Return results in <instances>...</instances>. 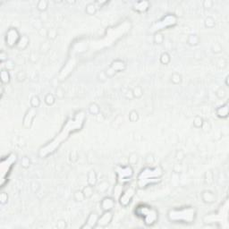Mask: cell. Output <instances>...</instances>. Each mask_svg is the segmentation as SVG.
Segmentation results:
<instances>
[{"label": "cell", "mask_w": 229, "mask_h": 229, "mask_svg": "<svg viewBox=\"0 0 229 229\" xmlns=\"http://www.w3.org/2000/svg\"><path fill=\"white\" fill-rule=\"evenodd\" d=\"M20 38H21V36L19 34L18 31L15 28H10L9 30L7 31L6 36V46H8L9 47H16Z\"/></svg>", "instance_id": "obj_1"}, {"label": "cell", "mask_w": 229, "mask_h": 229, "mask_svg": "<svg viewBox=\"0 0 229 229\" xmlns=\"http://www.w3.org/2000/svg\"><path fill=\"white\" fill-rule=\"evenodd\" d=\"M116 170H117L118 181L121 179L122 183L126 182L129 178H131L133 176V167L131 166H117L116 168Z\"/></svg>", "instance_id": "obj_2"}, {"label": "cell", "mask_w": 229, "mask_h": 229, "mask_svg": "<svg viewBox=\"0 0 229 229\" xmlns=\"http://www.w3.org/2000/svg\"><path fill=\"white\" fill-rule=\"evenodd\" d=\"M135 192H136L135 187H133V186L128 187L124 193H121V195L119 196L120 204L122 206H124V207H126L129 203L131 202L132 199L133 198V196L135 194Z\"/></svg>", "instance_id": "obj_3"}, {"label": "cell", "mask_w": 229, "mask_h": 229, "mask_svg": "<svg viewBox=\"0 0 229 229\" xmlns=\"http://www.w3.org/2000/svg\"><path fill=\"white\" fill-rule=\"evenodd\" d=\"M113 219H114V213L112 212V211H103L102 215L99 217L96 227H100V228L107 227L108 226H109Z\"/></svg>", "instance_id": "obj_4"}, {"label": "cell", "mask_w": 229, "mask_h": 229, "mask_svg": "<svg viewBox=\"0 0 229 229\" xmlns=\"http://www.w3.org/2000/svg\"><path fill=\"white\" fill-rule=\"evenodd\" d=\"M37 108H34L32 107H31L29 109L27 110L23 120H22V126L25 129H30L31 127L33 121L35 119L37 116Z\"/></svg>", "instance_id": "obj_5"}, {"label": "cell", "mask_w": 229, "mask_h": 229, "mask_svg": "<svg viewBox=\"0 0 229 229\" xmlns=\"http://www.w3.org/2000/svg\"><path fill=\"white\" fill-rule=\"evenodd\" d=\"M100 215L96 212V211H92L91 214L89 215L88 219L86 220L85 224L81 227L82 229H92L96 228L97 227V223H98V219H99Z\"/></svg>", "instance_id": "obj_6"}, {"label": "cell", "mask_w": 229, "mask_h": 229, "mask_svg": "<svg viewBox=\"0 0 229 229\" xmlns=\"http://www.w3.org/2000/svg\"><path fill=\"white\" fill-rule=\"evenodd\" d=\"M116 206V200L113 197H105L100 202V208L103 211H113Z\"/></svg>", "instance_id": "obj_7"}, {"label": "cell", "mask_w": 229, "mask_h": 229, "mask_svg": "<svg viewBox=\"0 0 229 229\" xmlns=\"http://www.w3.org/2000/svg\"><path fill=\"white\" fill-rule=\"evenodd\" d=\"M202 202L207 204H212L217 201V195L210 190H204L202 193Z\"/></svg>", "instance_id": "obj_8"}, {"label": "cell", "mask_w": 229, "mask_h": 229, "mask_svg": "<svg viewBox=\"0 0 229 229\" xmlns=\"http://www.w3.org/2000/svg\"><path fill=\"white\" fill-rule=\"evenodd\" d=\"M96 190L99 193H106L110 187L109 182L108 181V179L106 178H103L102 180H100V182L97 183L96 184Z\"/></svg>", "instance_id": "obj_9"}, {"label": "cell", "mask_w": 229, "mask_h": 229, "mask_svg": "<svg viewBox=\"0 0 229 229\" xmlns=\"http://www.w3.org/2000/svg\"><path fill=\"white\" fill-rule=\"evenodd\" d=\"M228 102H227L225 105L220 106L219 108H218L216 110V114L217 117L219 118H227L228 117Z\"/></svg>", "instance_id": "obj_10"}, {"label": "cell", "mask_w": 229, "mask_h": 229, "mask_svg": "<svg viewBox=\"0 0 229 229\" xmlns=\"http://www.w3.org/2000/svg\"><path fill=\"white\" fill-rule=\"evenodd\" d=\"M110 67L116 73H118V72H123L126 68V64L124 61H122V60H115V61L112 62Z\"/></svg>", "instance_id": "obj_11"}, {"label": "cell", "mask_w": 229, "mask_h": 229, "mask_svg": "<svg viewBox=\"0 0 229 229\" xmlns=\"http://www.w3.org/2000/svg\"><path fill=\"white\" fill-rule=\"evenodd\" d=\"M97 183H98V174L94 169H92L87 174V183L92 186H96Z\"/></svg>", "instance_id": "obj_12"}, {"label": "cell", "mask_w": 229, "mask_h": 229, "mask_svg": "<svg viewBox=\"0 0 229 229\" xmlns=\"http://www.w3.org/2000/svg\"><path fill=\"white\" fill-rule=\"evenodd\" d=\"M30 44V39L27 35H22L20 39H19L18 43L16 45V47L18 48L19 50H24L27 48V47Z\"/></svg>", "instance_id": "obj_13"}, {"label": "cell", "mask_w": 229, "mask_h": 229, "mask_svg": "<svg viewBox=\"0 0 229 229\" xmlns=\"http://www.w3.org/2000/svg\"><path fill=\"white\" fill-rule=\"evenodd\" d=\"M83 191V194H84V197L85 199H91L92 196L94 195V193H95V186H92L90 184H87L86 186L83 187V189L82 190Z\"/></svg>", "instance_id": "obj_14"}, {"label": "cell", "mask_w": 229, "mask_h": 229, "mask_svg": "<svg viewBox=\"0 0 229 229\" xmlns=\"http://www.w3.org/2000/svg\"><path fill=\"white\" fill-rule=\"evenodd\" d=\"M0 78H1V83L2 84H8L11 81V76H10L9 71L6 68H3L0 72Z\"/></svg>", "instance_id": "obj_15"}, {"label": "cell", "mask_w": 229, "mask_h": 229, "mask_svg": "<svg viewBox=\"0 0 229 229\" xmlns=\"http://www.w3.org/2000/svg\"><path fill=\"white\" fill-rule=\"evenodd\" d=\"M200 41H201V38L197 34H191L187 38V43L190 46H197L200 44Z\"/></svg>", "instance_id": "obj_16"}, {"label": "cell", "mask_w": 229, "mask_h": 229, "mask_svg": "<svg viewBox=\"0 0 229 229\" xmlns=\"http://www.w3.org/2000/svg\"><path fill=\"white\" fill-rule=\"evenodd\" d=\"M88 110H89V113L92 116H98L100 113V107L97 103L93 102V103L90 104Z\"/></svg>", "instance_id": "obj_17"}, {"label": "cell", "mask_w": 229, "mask_h": 229, "mask_svg": "<svg viewBox=\"0 0 229 229\" xmlns=\"http://www.w3.org/2000/svg\"><path fill=\"white\" fill-rule=\"evenodd\" d=\"M132 93H133V99H141L143 96V89L141 86L137 85L132 89Z\"/></svg>", "instance_id": "obj_18"}, {"label": "cell", "mask_w": 229, "mask_h": 229, "mask_svg": "<svg viewBox=\"0 0 229 229\" xmlns=\"http://www.w3.org/2000/svg\"><path fill=\"white\" fill-rule=\"evenodd\" d=\"M36 8L38 11L43 13V12H46L47 8H48V1L47 0H39L37 2Z\"/></svg>", "instance_id": "obj_19"}, {"label": "cell", "mask_w": 229, "mask_h": 229, "mask_svg": "<svg viewBox=\"0 0 229 229\" xmlns=\"http://www.w3.org/2000/svg\"><path fill=\"white\" fill-rule=\"evenodd\" d=\"M204 182L208 185H211L214 183V174L212 172V170H208L207 172H205L204 174Z\"/></svg>", "instance_id": "obj_20"}, {"label": "cell", "mask_w": 229, "mask_h": 229, "mask_svg": "<svg viewBox=\"0 0 229 229\" xmlns=\"http://www.w3.org/2000/svg\"><path fill=\"white\" fill-rule=\"evenodd\" d=\"M97 9H98V7H97L96 4H94V3H90V4L86 5V6H85V12H86L89 15H93V14H95L96 12H97Z\"/></svg>", "instance_id": "obj_21"}, {"label": "cell", "mask_w": 229, "mask_h": 229, "mask_svg": "<svg viewBox=\"0 0 229 229\" xmlns=\"http://www.w3.org/2000/svg\"><path fill=\"white\" fill-rule=\"evenodd\" d=\"M139 161V155H138L136 152H133L129 155L128 157V163L129 166H131L132 167H133L134 166L136 165Z\"/></svg>", "instance_id": "obj_22"}, {"label": "cell", "mask_w": 229, "mask_h": 229, "mask_svg": "<svg viewBox=\"0 0 229 229\" xmlns=\"http://www.w3.org/2000/svg\"><path fill=\"white\" fill-rule=\"evenodd\" d=\"M170 81L174 85H178V84H180V83H182V81H183L182 75L178 73H172V75L170 77Z\"/></svg>", "instance_id": "obj_23"}, {"label": "cell", "mask_w": 229, "mask_h": 229, "mask_svg": "<svg viewBox=\"0 0 229 229\" xmlns=\"http://www.w3.org/2000/svg\"><path fill=\"white\" fill-rule=\"evenodd\" d=\"M159 61H160V63L162 64L167 65V64L171 62V56H170V55H169L167 52H163V53L160 55Z\"/></svg>", "instance_id": "obj_24"}, {"label": "cell", "mask_w": 229, "mask_h": 229, "mask_svg": "<svg viewBox=\"0 0 229 229\" xmlns=\"http://www.w3.org/2000/svg\"><path fill=\"white\" fill-rule=\"evenodd\" d=\"M73 200L76 202H83L85 199L84 197V194H83V191H80V190H77L73 193Z\"/></svg>", "instance_id": "obj_25"}, {"label": "cell", "mask_w": 229, "mask_h": 229, "mask_svg": "<svg viewBox=\"0 0 229 229\" xmlns=\"http://www.w3.org/2000/svg\"><path fill=\"white\" fill-rule=\"evenodd\" d=\"M44 102L46 103L47 106H53L55 103V97L52 93H47L45 98H44Z\"/></svg>", "instance_id": "obj_26"}, {"label": "cell", "mask_w": 229, "mask_h": 229, "mask_svg": "<svg viewBox=\"0 0 229 229\" xmlns=\"http://www.w3.org/2000/svg\"><path fill=\"white\" fill-rule=\"evenodd\" d=\"M203 124H204V120H203V118H202V117H200V116H196V117L193 118V125L195 128L202 129Z\"/></svg>", "instance_id": "obj_27"}, {"label": "cell", "mask_w": 229, "mask_h": 229, "mask_svg": "<svg viewBox=\"0 0 229 229\" xmlns=\"http://www.w3.org/2000/svg\"><path fill=\"white\" fill-rule=\"evenodd\" d=\"M204 25H205V27L208 28V29H212V28L216 26V21L213 17L208 16V17H206L205 21H204Z\"/></svg>", "instance_id": "obj_28"}, {"label": "cell", "mask_w": 229, "mask_h": 229, "mask_svg": "<svg viewBox=\"0 0 229 229\" xmlns=\"http://www.w3.org/2000/svg\"><path fill=\"white\" fill-rule=\"evenodd\" d=\"M40 103H41L40 99H39V97L37 96V95H34L33 97H31V100H30L31 107H32V108H39V107L40 106Z\"/></svg>", "instance_id": "obj_29"}, {"label": "cell", "mask_w": 229, "mask_h": 229, "mask_svg": "<svg viewBox=\"0 0 229 229\" xmlns=\"http://www.w3.org/2000/svg\"><path fill=\"white\" fill-rule=\"evenodd\" d=\"M153 40H154V43L160 45V44H162L164 42L165 37L161 32H156L154 34V37H153Z\"/></svg>", "instance_id": "obj_30"}, {"label": "cell", "mask_w": 229, "mask_h": 229, "mask_svg": "<svg viewBox=\"0 0 229 229\" xmlns=\"http://www.w3.org/2000/svg\"><path fill=\"white\" fill-rule=\"evenodd\" d=\"M139 117H140V116H139L138 111H136V110L134 109L130 111V113H129L128 115V118L129 120H130V122L135 123V122H137L138 120H139Z\"/></svg>", "instance_id": "obj_31"}, {"label": "cell", "mask_w": 229, "mask_h": 229, "mask_svg": "<svg viewBox=\"0 0 229 229\" xmlns=\"http://www.w3.org/2000/svg\"><path fill=\"white\" fill-rule=\"evenodd\" d=\"M144 161H145V164L147 166H151L155 163L156 158H155V156L152 153H148L145 156V157H144Z\"/></svg>", "instance_id": "obj_32"}, {"label": "cell", "mask_w": 229, "mask_h": 229, "mask_svg": "<svg viewBox=\"0 0 229 229\" xmlns=\"http://www.w3.org/2000/svg\"><path fill=\"white\" fill-rule=\"evenodd\" d=\"M47 37L49 40H54L55 39V38L57 37V31L55 28H52V29H48L47 31Z\"/></svg>", "instance_id": "obj_33"}, {"label": "cell", "mask_w": 229, "mask_h": 229, "mask_svg": "<svg viewBox=\"0 0 229 229\" xmlns=\"http://www.w3.org/2000/svg\"><path fill=\"white\" fill-rule=\"evenodd\" d=\"M26 78H27V74H26V73L24 71H19L16 73V75H15V79H16V81L19 82V83L24 82L26 80Z\"/></svg>", "instance_id": "obj_34"}, {"label": "cell", "mask_w": 229, "mask_h": 229, "mask_svg": "<svg viewBox=\"0 0 229 229\" xmlns=\"http://www.w3.org/2000/svg\"><path fill=\"white\" fill-rule=\"evenodd\" d=\"M215 95L217 96V98H218V99L222 100V99H224V98L227 96V91H226L224 88L219 87V88L216 91V92H215Z\"/></svg>", "instance_id": "obj_35"}, {"label": "cell", "mask_w": 229, "mask_h": 229, "mask_svg": "<svg viewBox=\"0 0 229 229\" xmlns=\"http://www.w3.org/2000/svg\"><path fill=\"white\" fill-rule=\"evenodd\" d=\"M31 164V159H30L28 157H22V159H21V166H22V168L27 169V168L30 167Z\"/></svg>", "instance_id": "obj_36"}, {"label": "cell", "mask_w": 229, "mask_h": 229, "mask_svg": "<svg viewBox=\"0 0 229 229\" xmlns=\"http://www.w3.org/2000/svg\"><path fill=\"white\" fill-rule=\"evenodd\" d=\"M175 159L178 160V161H183L185 157V152L183 151V149H178L176 152H175Z\"/></svg>", "instance_id": "obj_37"}, {"label": "cell", "mask_w": 229, "mask_h": 229, "mask_svg": "<svg viewBox=\"0 0 229 229\" xmlns=\"http://www.w3.org/2000/svg\"><path fill=\"white\" fill-rule=\"evenodd\" d=\"M39 50L42 53H47L48 52V50H50V43H48V41H45L44 43H42L40 47H39Z\"/></svg>", "instance_id": "obj_38"}, {"label": "cell", "mask_w": 229, "mask_h": 229, "mask_svg": "<svg viewBox=\"0 0 229 229\" xmlns=\"http://www.w3.org/2000/svg\"><path fill=\"white\" fill-rule=\"evenodd\" d=\"M98 79L101 83H105L108 79V75H107V73H106L105 71H101L100 73L98 74Z\"/></svg>", "instance_id": "obj_39"}, {"label": "cell", "mask_w": 229, "mask_h": 229, "mask_svg": "<svg viewBox=\"0 0 229 229\" xmlns=\"http://www.w3.org/2000/svg\"><path fill=\"white\" fill-rule=\"evenodd\" d=\"M213 5H214V2L212 0H204L202 2V6L205 9H211V7H213Z\"/></svg>", "instance_id": "obj_40"}, {"label": "cell", "mask_w": 229, "mask_h": 229, "mask_svg": "<svg viewBox=\"0 0 229 229\" xmlns=\"http://www.w3.org/2000/svg\"><path fill=\"white\" fill-rule=\"evenodd\" d=\"M7 61H8V54L5 50H2L0 52V62L3 64V63L7 62Z\"/></svg>", "instance_id": "obj_41"}, {"label": "cell", "mask_w": 229, "mask_h": 229, "mask_svg": "<svg viewBox=\"0 0 229 229\" xmlns=\"http://www.w3.org/2000/svg\"><path fill=\"white\" fill-rule=\"evenodd\" d=\"M56 227L58 229H64L67 227L66 221L64 219H59L56 222Z\"/></svg>", "instance_id": "obj_42"}, {"label": "cell", "mask_w": 229, "mask_h": 229, "mask_svg": "<svg viewBox=\"0 0 229 229\" xmlns=\"http://www.w3.org/2000/svg\"><path fill=\"white\" fill-rule=\"evenodd\" d=\"M212 51L213 53L215 54H219V53H221L222 52V47L220 45L219 43H215L213 46H212Z\"/></svg>", "instance_id": "obj_43"}, {"label": "cell", "mask_w": 229, "mask_h": 229, "mask_svg": "<svg viewBox=\"0 0 229 229\" xmlns=\"http://www.w3.org/2000/svg\"><path fill=\"white\" fill-rule=\"evenodd\" d=\"M8 202V195L6 193H2L0 194V202L2 205H5Z\"/></svg>", "instance_id": "obj_44"}, {"label": "cell", "mask_w": 229, "mask_h": 229, "mask_svg": "<svg viewBox=\"0 0 229 229\" xmlns=\"http://www.w3.org/2000/svg\"><path fill=\"white\" fill-rule=\"evenodd\" d=\"M70 160L72 162H76L78 160V157H79V155H78V152L76 150H73L71 153H70Z\"/></svg>", "instance_id": "obj_45"}, {"label": "cell", "mask_w": 229, "mask_h": 229, "mask_svg": "<svg viewBox=\"0 0 229 229\" xmlns=\"http://www.w3.org/2000/svg\"><path fill=\"white\" fill-rule=\"evenodd\" d=\"M55 95H56V97L58 98V99H63L64 96V91L63 88H61V87H58L57 89H56V91H55Z\"/></svg>", "instance_id": "obj_46"}, {"label": "cell", "mask_w": 229, "mask_h": 229, "mask_svg": "<svg viewBox=\"0 0 229 229\" xmlns=\"http://www.w3.org/2000/svg\"><path fill=\"white\" fill-rule=\"evenodd\" d=\"M228 79H229V76H228V75H227V77H226V85H227V87H228V86H229Z\"/></svg>", "instance_id": "obj_47"}]
</instances>
